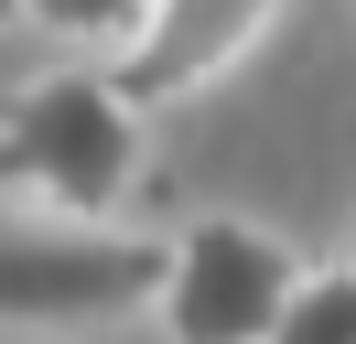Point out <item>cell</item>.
<instances>
[{"label":"cell","instance_id":"1","mask_svg":"<svg viewBox=\"0 0 356 344\" xmlns=\"http://www.w3.org/2000/svg\"><path fill=\"white\" fill-rule=\"evenodd\" d=\"M140 183V97L97 64L0 97V205L11 215H119Z\"/></svg>","mask_w":356,"mask_h":344},{"label":"cell","instance_id":"2","mask_svg":"<svg viewBox=\"0 0 356 344\" xmlns=\"http://www.w3.org/2000/svg\"><path fill=\"white\" fill-rule=\"evenodd\" d=\"M173 237H130L119 215H0V322L11 334H97L152 312Z\"/></svg>","mask_w":356,"mask_h":344},{"label":"cell","instance_id":"3","mask_svg":"<svg viewBox=\"0 0 356 344\" xmlns=\"http://www.w3.org/2000/svg\"><path fill=\"white\" fill-rule=\"evenodd\" d=\"M291 280H302V258L259 215H195L162 258L152 322H162V344H270Z\"/></svg>","mask_w":356,"mask_h":344},{"label":"cell","instance_id":"4","mask_svg":"<svg viewBox=\"0 0 356 344\" xmlns=\"http://www.w3.org/2000/svg\"><path fill=\"white\" fill-rule=\"evenodd\" d=\"M270 11H281V0H152V11H140V33L119 43L108 76L130 86L140 108H152V97H184V86L227 76V64L270 33Z\"/></svg>","mask_w":356,"mask_h":344},{"label":"cell","instance_id":"5","mask_svg":"<svg viewBox=\"0 0 356 344\" xmlns=\"http://www.w3.org/2000/svg\"><path fill=\"white\" fill-rule=\"evenodd\" d=\"M270 344H356V258H324V269L291 280Z\"/></svg>","mask_w":356,"mask_h":344},{"label":"cell","instance_id":"6","mask_svg":"<svg viewBox=\"0 0 356 344\" xmlns=\"http://www.w3.org/2000/svg\"><path fill=\"white\" fill-rule=\"evenodd\" d=\"M140 11H152V0H22V22H44V33H65V43H130L140 33Z\"/></svg>","mask_w":356,"mask_h":344},{"label":"cell","instance_id":"7","mask_svg":"<svg viewBox=\"0 0 356 344\" xmlns=\"http://www.w3.org/2000/svg\"><path fill=\"white\" fill-rule=\"evenodd\" d=\"M11 22H22V0H0V33H11Z\"/></svg>","mask_w":356,"mask_h":344},{"label":"cell","instance_id":"8","mask_svg":"<svg viewBox=\"0 0 356 344\" xmlns=\"http://www.w3.org/2000/svg\"><path fill=\"white\" fill-rule=\"evenodd\" d=\"M346 258H356V226H346Z\"/></svg>","mask_w":356,"mask_h":344}]
</instances>
